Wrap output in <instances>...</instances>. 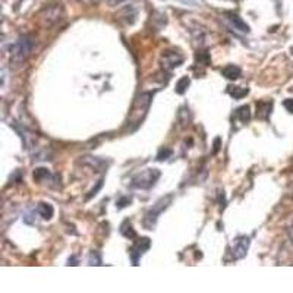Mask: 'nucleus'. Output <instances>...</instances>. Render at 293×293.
<instances>
[{
  "label": "nucleus",
  "mask_w": 293,
  "mask_h": 293,
  "mask_svg": "<svg viewBox=\"0 0 293 293\" xmlns=\"http://www.w3.org/2000/svg\"><path fill=\"white\" fill-rule=\"evenodd\" d=\"M34 47V38L29 34L19 35L10 47V63L22 65L31 54Z\"/></svg>",
  "instance_id": "nucleus-1"
},
{
  "label": "nucleus",
  "mask_w": 293,
  "mask_h": 293,
  "mask_svg": "<svg viewBox=\"0 0 293 293\" xmlns=\"http://www.w3.org/2000/svg\"><path fill=\"white\" fill-rule=\"evenodd\" d=\"M172 203H173V195H172V194H169V195H166V197H161V198L145 213V217H144V222H142L144 227L148 229V230H153L154 226H156V223H157V220H158V217H160V214H161L164 210H167L169 205H170Z\"/></svg>",
  "instance_id": "nucleus-2"
},
{
  "label": "nucleus",
  "mask_w": 293,
  "mask_h": 293,
  "mask_svg": "<svg viewBox=\"0 0 293 293\" xmlns=\"http://www.w3.org/2000/svg\"><path fill=\"white\" fill-rule=\"evenodd\" d=\"M160 175L161 173H160L158 169H145V170H142V172H139L138 175L134 176L132 186H135L138 189H150L151 186L156 185Z\"/></svg>",
  "instance_id": "nucleus-3"
},
{
  "label": "nucleus",
  "mask_w": 293,
  "mask_h": 293,
  "mask_svg": "<svg viewBox=\"0 0 293 293\" xmlns=\"http://www.w3.org/2000/svg\"><path fill=\"white\" fill-rule=\"evenodd\" d=\"M63 16V6L60 3H51V4H47L38 15L40 18V22L44 25V26H51L54 25L60 18Z\"/></svg>",
  "instance_id": "nucleus-4"
},
{
  "label": "nucleus",
  "mask_w": 293,
  "mask_h": 293,
  "mask_svg": "<svg viewBox=\"0 0 293 293\" xmlns=\"http://www.w3.org/2000/svg\"><path fill=\"white\" fill-rule=\"evenodd\" d=\"M151 100H153V94L151 92H142L136 100H135V104H134V109L132 110H138V112H132L131 117L135 116L138 113V117H136V125H139V122L142 120V117L145 116L147 110L150 109V104H151Z\"/></svg>",
  "instance_id": "nucleus-5"
},
{
  "label": "nucleus",
  "mask_w": 293,
  "mask_h": 293,
  "mask_svg": "<svg viewBox=\"0 0 293 293\" xmlns=\"http://www.w3.org/2000/svg\"><path fill=\"white\" fill-rule=\"evenodd\" d=\"M249 245H251V239H249V236L241 235V236L235 238V239H233V248H232L233 258H235V260H241V258H244V257L248 254Z\"/></svg>",
  "instance_id": "nucleus-6"
},
{
  "label": "nucleus",
  "mask_w": 293,
  "mask_h": 293,
  "mask_svg": "<svg viewBox=\"0 0 293 293\" xmlns=\"http://www.w3.org/2000/svg\"><path fill=\"white\" fill-rule=\"evenodd\" d=\"M182 62H183V57L179 53H175V51H167L161 57V66H163V69H166L169 72H172L175 68L182 65Z\"/></svg>",
  "instance_id": "nucleus-7"
},
{
  "label": "nucleus",
  "mask_w": 293,
  "mask_h": 293,
  "mask_svg": "<svg viewBox=\"0 0 293 293\" xmlns=\"http://www.w3.org/2000/svg\"><path fill=\"white\" fill-rule=\"evenodd\" d=\"M150 245H151V242H150L148 238H141L139 241L135 242L134 248L129 251V255H131V258H132L134 266H138V260H139V257H141V255H142L148 248H150Z\"/></svg>",
  "instance_id": "nucleus-8"
},
{
  "label": "nucleus",
  "mask_w": 293,
  "mask_h": 293,
  "mask_svg": "<svg viewBox=\"0 0 293 293\" xmlns=\"http://www.w3.org/2000/svg\"><path fill=\"white\" fill-rule=\"evenodd\" d=\"M225 16H226V19L230 22V25H232L236 31H241V32H245V34H248V32L251 31V29H249V25H248L238 13H235V12H226Z\"/></svg>",
  "instance_id": "nucleus-9"
},
{
  "label": "nucleus",
  "mask_w": 293,
  "mask_h": 293,
  "mask_svg": "<svg viewBox=\"0 0 293 293\" xmlns=\"http://www.w3.org/2000/svg\"><path fill=\"white\" fill-rule=\"evenodd\" d=\"M273 110V101H258L257 103V117L261 120H267Z\"/></svg>",
  "instance_id": "nucleus-10"
},
{
  "label": "nucleus",
  "mask_w": 293,
  "mask_h": 293,
  "mask_svg": "<svg viewBox=\"0 0 293 293\" xmlns=\"http://www.w3.org/2000/svg\"><path fill=\"white\" fill-rule=\"evenodd\" d=\"M37 213L43 220H50L54 216V208L48 203H40L37 205Z\"/></svg>",
  "instance_id": "nucleus-11"
},
{
  "label": "nucleus",
  "mask_w": 293,
  "mask_h": 293,
  "mask_svg": "<svg viewBox=\"0 0 293 293\" xmlns=\"http://www.w3.org/2000/svg\"><path fill=\"white\" fill-rule=\"evenodd\" d=\"M241 73H242V70H241V68L236 66V65H227V66H225V68L222 69V75H223L225 78L230 79V81H235V79L241 78Z\"/></svg>",
  "instance_id": "nucleus-12"
},
{
  "label": "nucleus",
  "mask_w": 293,
  "mask_h": 293,
  "mask_svg": "<svg viewBox=\"0 0 293 293\" xmlns=\"http://www.w3.org/2000/svg\"><path fill=\"white\" fill-rule=\"evenodd\" d=\"M235 116H236V119L241 120L242 123L249 122V120H251V109H249V106H241L239 109H236Z\"/></svg>",
  "instance_id": "nucleus-13"
},
{
  "label": "nucleus",
  "mask_w": 293,
  "mask_h": 293,
  "mask_svg": "<svg viewBox=\"0 0 293 293\" xmlns=\"http://www.w3.org/2000/svg\"><path fill=\"white\" fill-rule=\"evenodd\" d=\"M81 161H82L84 164L92 167V169H97V170H100V169L104 167V161H103L101 158H98V157H90V156H85V157H82Z\"/></svg>",
  "instance_id": "nucleus-14"
},
{
  "label": "nucleus",
  "mask_w": 293,
  "mask_h": 293,
  "mask_svg": "<svg viewBox=\"0 0 293 293\" xmlns=\"http://www.w3.org/2000/svg\"><path fill=\"white\" fill-rule=\"evenodd\" d=\"M227 92H229L233 98L239 100V98H244L245 95H248L249 90H248V88H242V87H229V88H227Z\"/></svg>",
  "instance_id": "nucleus-15"
},
{
  "label": "nucleus",
  "mask_w": 293,
  "mask_h": 293,
  "mask_svg": "<svg viewBox=\"0 0 293 293\" xmlns=\"http://www.w3.org/2000/svg\"><path fill=\"white\" fill-rule=\"evenodd\" d=\"M120 233H122L125 238H128V239H134V238H136V233H135L132 225H131L128 220L122 223V226H120Z\"/></svg>",
  "instance_id": "nucleus-16"
},
{
  "label": "nucleus",
  "mask_w": 293,
  "mask_h": 293,
  "mask_svg": "<svg viewBox=\"0 0 293 293\" xmlns=\"http://www.w3.org/2000/svg\"><path fill=\"white\" fill-rule=\"evenodd\" d=\"M189 84H191L189 76H182V78L176 82V88H175V91H176L178 94H185L186 90H188V87H189Z\"/></svg>",
  "instance_id": "nucleus-17"
},
{
  "label": "nucleus",
  "mask_w": 293,
  "mask_h": 293,
  "mask_svg": "<svg viewBox=\"0 0 293 293\" xmlns=\"http://www.w3.org/2000/svg\"><path fill=\"white\" fill-rule=\"evenodd\" d=\"M48 176H50V172H48L47 169H44V167H40V169H35V170H34V179L38 180V182L47 179Z\"/></svg>",
  "instance_id": "nucleus-18"
},
{
  "label": "nucleus",
  "mask_w": 293,
  "mask_h": 293,
  "mask_svg": "<svg viewBox=\"0 0 293 293\" xmlns=\"http://www.w3.org/2000/svg\"><path fill=\"white\" fill-rule=\"evenodd\" d=\"M88 264L90 266H101V255L97 251H91L88 257Z\"/></svg>",
  "instance_id": "nucleus-19"
},
{
  "label": "nucleus",
  "mask_w": 293,
  "mask_h": 293,
  "mask_svg": "<svg viewBox=\"0 0 293 293\" xmlns=\"http://www.w3.org/2000/svg\"><path fill=\"white\" fill-rule=\"evenodd\" d=\"M170 156H172V150H170V148H161V150L158 151V154H157V160L163 161V160L169 158Z\"/></svg>",
  "instance_id": "nucleus-20"
},
{
  "label": "nucleus",
  "mask_w": 293,
  "mask_h": 293,
  "mask_svg": "<svg viewBox=\"0 0 293 293\" xmlns=\"http://www.w3.org/2000/svg\"><path fill=\"white\" fill-rule=\"evenodd\" d=\"M79 1H84V3H98V1H106V3H109V4L114 6V4L122 3L123 0H79Z\"/></svg>",
  "instance_id": "nucleus-21"
},
{
  "label": "nucleus",
  "mask_w": 293,
  "mask_h": 293,
  "mask_svg": "<svg viewBox=\"0 0 293 293\" xmlns=\"http://www.w3.org/2000/svg\"><path fill=\"white\" fill-rule=\"evenodd\" d=\"M131 204V198L129 197H123V198H120L117 203H116V207L117 208H123V207H126V205H129Z\"/></svg>",
  "instance_id": "nucleus-22"
},
{
  "label": "nucleus",
  "mask_w": 293,
  "mask_h": 293,
  "mask_svg": "<svg viewBox=\"0 0 293 293\" xmlns=\"http://www.w3.org/2000/svg\"><path fill=\"white\" fill-rule=\"evenodd\" d=\"M283 106H285V109H286L289 113H293V98L285 100V101H283Z\"/></svg>",
  "instance_id": "nucleus-23"
},
{
  "label": "nucleus",
  "mask_w": 293,
  "mask_h": 293,
  "mask_svg": "<svg viewBox=\"0 0 293 293\" xmlns=\"http://www.w3.org/2000/svg\"><path fill=\"white\" fill-rule=\"evenodd\" d=\"M101 186H103V180H98V183H97V186H95V188H94V189H92V191H91V192H90V195H88V197H87V200H90V198H91V197H94V195H95V194H97V192H98V189H100V188H101Z\"/></svg>",
  "instance_id": "nucleus-24"
},
{
  "label": "nucleus",
  "mask_w": 293,
  "mask_h": 293,
  "mask_svg": "<svg viewBox=\"0 0 293 293\" xmlns=\"http://www.w3.org/2000/svg\"><path fill=\"white\" fill-rule=\"evenodd\" d=\"M219 145H220V138H217V139H216V142H214V150H213V154H216V153L219 151Z\"/></svg>",
  "instance_id": "nucleus-25"
},
{
  "label": "nucleus",
  "mask_w": 293,
  "mask_h": 293,
  "mask_svg": "<svg viewBox=\"0 0 293 293\" xmlns=\"http://www.w3.org/2000/svg\"><path fill=\"white\" fill-rule=\"evenodd\" d=\"M289 236H291V239H292V242H293V223H292V226L289 227Z\"/></svg>",
  "instance_id": "nucleus-26"
},
{
  "label": "nucleus",
  "mask_w": 293,
  "mask_h": 293,
  "mask_svg": "<svg viewBox=\"0 0 293 293\" xmlns=\"http://www.w3.org/2000/svg\"><path fill=\"white\" fill-rule=\"evenodd\" d=\"M292 51H293V48H292Z\"/></svg>",
  "instance_id": "nucleus-27"
}]
</instances>
